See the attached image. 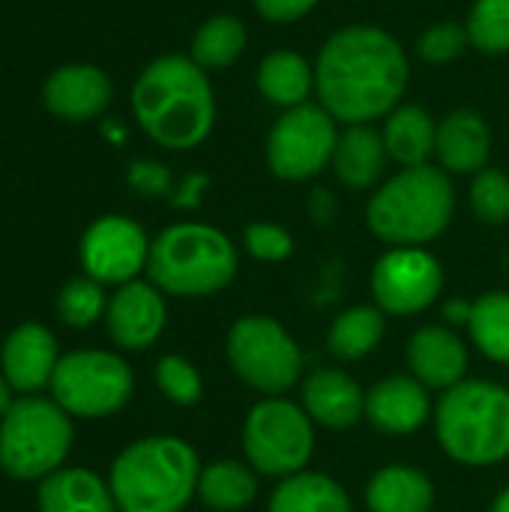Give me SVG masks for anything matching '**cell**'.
I'll use <instances>...</instances> for the list:
<instances>
[{
	"label": "cell",
	"instance_id": "obj_1",
	"mask_svg": "<svg viewBox=\"0 0 509 512\" xmlns=\"http://www.w3.org/2000/svg\"><path fill=\"white\" fill-rule=\"evenodd\" d=\"M411 81L402 42L375 24H348L336 30L315 60L318 105L339 126H372L384 120Z\"/></svg>",
	"mask_w": 509,
	"mask_h": 512
},
{
	"label": "cell",
	"instance_id": "obj_2",
	"mask_svg": "<svg viewBox=\"0 0 509 512\" xmlns=\"http://www.w3.org/2000/svg\"><path fill=\"white\" fill-rule=\"evenodd\" d=\"M138 126L165 150H195L216 126V93L210 72L186 54L147 63L132 87Z\"/></svg>",
	"mask_w": 509,
	"mask_h": 512
},
{
	"label": "cell",
	"instance_id": "obj_3",
	"mask_svg": "<svg viewBox=\"0 0 509 512\" xmlns=\"http://www.w3.org/2000/svg\"><path fill=\"white\" fill-rule=\"evenodd\" d=\"M201 459L174 435L132 441L111 465V495L120 512H183L198 495Z\"/></svg>",
	"mask_w": 509,
	"mask_h": 512
},
{
	"label": "cell",
	"instance_id": "obj_4",
	"mask_svg": "<svg viewBox=\"0 0 509 512\" xmlns=\"http://www.w3.org/2000/svg\"><path fill=\"white\" fill-rule=\"evenodd\" d=\"M453 213V180L429 162L387 177L366 204V225L387 246H429L450 228Z\"/></svg>",
	"mask_w": 509,
	"mask_h": 512
},
{
	"label": "cell",
	"instance_id": "obj_5",
	"mask_svg": "<svg viewBox=\"0 0 509 512\" xmlns=\"http://www.w3.org/2000/svg\"><path fill=\"white\" fill-rule=\"evenodd\" d=\"M240 270L234 240L207 222L168 225L147 258L150 282L171 297H210L225 291Z\"/></svg>",
	"mask_w": 509,
	"mask_h": 512
},
{
	"label": "cell",
	"instance_id": "obj_6",
	"mask_svg": "<svg viewBox=\"0 0 509 512\" xmlns=\"http://www.w3.org/2000/svg\"><path fill=\"white\" fill-rule=\"evenodd\" d=\"M441 450L465 468L509 459V390L495 381H462L435 405Z\"/></svg>",
	"mask_w": 509,
	"mask_h": 512
},
{
	"label": "cell",
	"instance_id": "obj_7",
	"mask_svg": "<svg viewBox=\"0 0 509 512\" xmlns=\"http://www.w3.org/2000/svg\"><path fill=\"white\" fill-rule=\"evenodd\" d=\"M72 438V420L54 399H15L0 420V468L12 480H45L66 462Z\"/></svg>",
	"mask_w": 509,
	"mask_h": 512
},
{
	"label": "cell",
	"instance_id": "obj_8",
	"mask_svg": "<svg viewBox=\"0 0 509 512\" xmlns=\"http://www.w3.org/2000/svg\"><path fill=\"white\" fill-rule=\"evenodd\" d=\"M225 354L234 375L264 396H282L303 378V351L297 339L270 315L237 318L228 330Z\"/></svg>",
	"mask_w": 509,
	"mask_h": 512
},
{
	"label": "cell",
	"instance_id": "obj_9",
	"mask_svg": "<svg viewBox=\"0 0 509 512\" xmlns=\"http://www.w3.org/2000/svg\"><path fill=\"white\" fill-rule=\"evenodd\" d=\"M246 462L264 477H291L306 471L315 456V423L303 405L285 396H264L243 423Z\"/></svg>",
	"mask_w": 509,
	"mask_h": 512
},
{
	"label": "cell",
	"instance_id": "obj_10",
	"mask_svg": "<svg viewBox=\"0 0 509 512\" xmlns=\"http://www.w3.org/2000/svg\"><path fill=\"white\" fill-rule=\"evenodd\" d=\"M48 387L69 417L102 420L126 408L135 378L129 363L111 351H72L60 357Z\"/></svg>",
	"mask_w": 509,
	"mask_h": 512
},
{
	"label": "cell",
	"instance_id": "obj_11",
	"mask_svg": "<svg viewBox=\"0 0 509 512\" xmlns=\"http://www.w3.org/2000/svg\"><path fill=\"white\" fill-rule=\"evenodd\" d=\"M339 141V123L318 102L288 108L267 132V165L279 180L303 183L330 168Z\"/></svg>",
	"mask_w": 509,
	"mask_h": 512
},
{
	"label": "cell",
	"instance_id": "obj_12",
	"mask_svg": "<svg viewBox=\"0 0 509 512\" xmlns=\"http://www.w3.org/2000/svg\"><path fill=\"white\" fill-rule=\"evenodd\" d=\"M444 267L426 246H393L372 267V297L384 315L411 318L435 306Z\"/></svg>",
	"mask_w": 509,
	"mask_h": 512
},
{
	"label": "cell",
	"instance_id": "obj_13",
	"mask_svg": "<svg viewBox=\"0 0 509 512\" xmlns=\"http://www.w3.org/2000/svg\"><path fill=\"white\" fill-rule=\"evenodd\" d=\"M150 243L144 228L129 216H102L96 219L78 246L84 276L102 285H126L147 270Z\"/></svg>",
	"mask_w": 509,
	"mask_h": 512
},
{
	"label": "cell",
	"instance_id": "obj_14",
	"mask_svg": "<svg viewBox=\"0 0 509 512\" xmlns=\"http://www.w3.org/2000/svg\"><path fill=\"white\" fill-rule=\"evenodd\" d=\"M168 309L153 282L132 279L117 288L105 309V327L114 345L123 351H147L165 333Z\"/></svg>",
	"mask_w": 509,
	"mask_h": 512
},
{
	"label": "cell",
	"instance_id": "obj_15",
	"mask_svg": "<svg viewBox=\"0 0 509 512\" xmlns=\"http://www.w3.org/2000/svg\"><path fill=\"white\" fill-rule=\"evenodd\" d=\"M111 78L93 66V63H66L54 69L42 87L45 108L66 120V123H84L99 117L111 105Z\"/></svg>",
	"mask_w": 509,
	"mask_h": 512
},
{
	"label": "cell",
	"instance_id": "obj_16",
	"mask_svg": "<svg viewBox=\"0 0 509 512\" xmlns=\"http://www.w3.org/2000/svg\"><path fill=\"white\" fill-rule=\"evenodd\" d=\"M432 417V390L414 375H390L366 390V420L381 435H414Z\"/></svg>",
	"mask_w": 509,
	"mask_h": 512
},
{
	"label": "cell",
	"instance_id": "obj_17",
	"mask_svg": "<svg viewBox=\"0 0 509 512\" xmlns=\"http://www.w3.org/2000/svg\"><path fill=\"white\" fill-rule=\"evenodd\" d=\"M411 375L426 390L447 393L450 387L462 384L468 375V345L459 333H453L447 324H426L420 327L405 348Z\"/></svg>",
	"mask_w": 509,
	"mask_h": 512
},
{
	"label": "cell",
	"instance_id": "obj_18",
	"mask_svg": "<svg viewBox=\"0 0 509 512\" xmlns=\"http://www.w3.org/2000/svg\"><path fill=\"white\" fill-rule=\"evenodd\" d=\"M300 405L312 417L315 426L324 429H351L366 417V393L345 372L333 366H321L306 375L300 390Z\"/></svg>",
	"mask_w": 509,
	"mask_h": 512
},
{
	"label": "cell",
	"instance_id": "obj_19",
	"mask_svg": "<svg viewBox=\"0 0 509 512\" xmlns=\"http://www.w3.org/2000/svg\"><path fill=\"white\" fill-rule=\"evenodd\" d=\"M57 363V339L42 324L15 327L0 348V369L15 393H36L45 384H51Z\"/></svg>",
	"mask_w": 509,
	"mask_h": 512
},
{
	"label": "cell",
	"instance_id": "obj_20",
	"mask_svg": "<svg viewBox=\"0 0 509 512\" xmlns=\"http://www.w3.org/2000/svg\"><path fill=\"white\" fill-rule=\"evenodd\" d=\"M492 153V129L483 114L471 108L450 111L438 123L435 156L447 174H477L486 168Z\"/></svg>",
	"mask_w": 509,
	"mask_h": 512
},
{
	"label": "cell",
	"instance_id": "obj_21",
	"mask_svg": "<svg viewBox=\"0 0 509 512\" xmlns=\"http://www.w3.org/2000/svg\"><path fill=\"white\" fill-rule=\"evenodd\" d=\"M387 159L390 156L384 138L375 126H345V132H339L330 168L339 177V183L360 192V189L381 186Z\"/></svg>",
	"mask_w": 509,
	"mask_h": 512
},
{
	"label": "cell",
	"instance_id": "obj_22",
	"mask_svg": "<svg viewBox=\"0 0 509 512\" xmlns=\"http://www.w3.org/2000/svg\"><path fill=\"white\" fill-rule=\"evenodd\" d=\"M39 512H120L111 486L87 468H60L39 486Z\"/></svg>",
	"mask_w": 509,
	"mask_h": 512
},
{
	"label": "cell",
	"instance_id": "obj_23",
	"mask_svg": "<svg viewBox=\"0 0 509 512\" xmlns=\"http://www.w3.org/2000/svg\"><path fill=\"white\" fill-rule=\"evenodd\" d=\"M381 138H384L387 156L399 168L429 165V159L435 156L438 123L423 105H396L384 117Z\"/></svg>",
	"mask_w": 509,
	"mask_h": 512
},
{
	"label": "cell",
	"instance_id": "obj_24",
	"mask_svg": "<svg viewBox=\"0 0 509 512\" xmlns=\"http://www.w3.org/2000/svg\"><path fill=\"white\" fill-rule=\"evenodd\" d=\"M369 512H432L435 486L411 465H387L372 474L366 486Z\"/></svg>",
	"mask_w": 509,
	"mask_h": 512
},
{
	"label": "cell",
	"instance_id": "obj_25",
	"mask_svg": "<svg viewBox=\"0 0 509 512\" xmlns=\"http://www.w3.org/2000/svg\"><path fill=\"white\" fill-rule=\"evenodd\" d=\"M255 84L270 105L288 111L306 105L315 93V66L297 51H270L258 63Z\"/></svg>",
	"mask_w": 509,
	"mask_h": 512
},
{
	"label": "cell",
	"instance_id": "obj_26",
	"mask_svg": "<svg viewBox=\"0 0 509 512\" xmlns=\"http://www.w3.org/2000/svg\"><path fill=\"white\" fill-rule=\"evenodd\" d=\"M270 512H354L348 489L318 471H300L285 480L270 495Z\"/></svg>",
	"mask_w": 509,
	"mask_h": 512
},
{
	"label": "cell",
	"instance_id": "obj_27",
	"mask_svg": "<svg viewBox=\"0 0 509 512\" xmlns=\"http://www.w3.org/2000/svg\"><path fill=\"white\" fill-rule=\"evenodd\" d=\"M258 471L240 459H216L201 468L198 477V498L213 512L246 510L258 495Z\"/></svg>",
	"mask_w": 509,
	"mask_h": 512
},
{
	"label": "cell",
	"instance_id": "obj_28",
	"mask_svg": "<svg viewBox=\"0 0 509 512\" xmlns=\"http://www.w3.org/2000/svg\"><path fill=\"white\" fill-rule=\"evenodd\" d=\"M387 333V315L378 306H351L336 315L327 330V351L342 360L354 363L378 351Z\"/></svg>",
	"mask_w": 509,
	"mask_h": 512
},
{
	"label": "cell",
	"instance_id": "obj_29",
	"mask_svg": "<svg viewBox=\"0 0 509 512\" xmlns=\"http://www.w3.org/2000/svg\"><path fill=\"white\" fill-rule=\"evenodd\" d=\"M246 24L237 15H210L192 36L189 57L204 69V72H222L234 66L243 51H246Z\"/></svg>",
	"mask_w": 509,
	"mask_h": 512
},
{
	"label": "cell",
	"instance_id": "obj_30",
	"mask_svg": "<svg viewBox=\"0 0 509 512\" xmlns=\"http://www.w3.org/2000/svg\"><path fill=\"white\" fill-rule=\"evenodd\" d=\"M468 333L483 357L509 366V291H489L474 300Z\"/></svg>",
	"mask_w": 509,
	"mask_h": 512
},
{
	"label": "cell",
	"instance_id": "obj_31",
	"mask_svg": "<svg viewBox=\"0 0 509 512\" xmlns=\"http://www.w3.org/2000/svg\"><path fill=\"white\" fill-rule=\"evenodd\" d=\"M465 30L477 51L509 54V0H474Z\"/></svg>",
	"mask_w": 509,
	"mask_h": 512
},
{
	"label": "cell",
	"instance_id": "obj_32",
	"mask_svg": "<svg viewBox=\"0 0 509 512\" xmlns=\"http://www.w3.org/2000/svg\"><path fill=\"white\" fill-rule=\"evenodd\" d=\"M108 309V297L102 291V282L90 276L69 279L57 294V315L69 327H90L96 324Z\"/></svg>",
	"mask_w": 509,
	"mask_h": 512
},
{
	"label": "cell",
	"instance_id": "obj_33",
	"mask_svg": "<svg viewBox=\"0 0 509 512\" xmlns=\"http://www.w3.org/2000/svg\"><path fill=\"white\" fill-rule=\"evenodd\" d=\"M156 387L162 390V396L168 402H174L180 408H192L204 396L201 372L180 354H165L156 363Z\"/></svg>",
	"mask_w": 509,
	"mask_h": 512
},
{
	"label": "cell",
	"instance_id": "obj_34",
	"mask_svg": "<svg viewBox=\"0 0 509 512\" xmlns=\"http://www.w3.org/2000/svg\"><path fill=\"white\" fill-rule=\"evenodd\" d=\"M471 210L486 225L509 222V177L498 168H483L471 183Z\"/></svg>",
	"mask_w": 509,
	"mask_h": 512
},
{
	"label": "cell",
	"instance_id": "obj_35",
	"mask_svg": "<svg viewBox=\"0 0 509 512\" xmlns=\"http://www.w3.org/2000/svg\"><path fill=\"white\" fill-rule=\"evenodd\" d=\"M471 45L465 24L456 21H438L432 27L423 30V36L417 39V54L426 63H453L456 57L465 54V48Z\"/></svg>",
	"mask_w": 509,
	"mask_h": 512
},
{
	"label": "cell",
	"instance_id": "obj_36",
	"mask_svg": "<svg viewBox=\"0 0 509 512\" xmlns=\"http://www.w3.org/2000/svg\"><path fill=\"white\" fill-rule=\"evenodd\" d=\"M243 246L255 261L264 264H279L285 258H291L294 252V237L288 228H282L279 222H252L243 231Z\"/></svg>",
	"mask_w": 509,
	"mask_h": 512
},
{
	"label": "cell",
	"instance_id": "obj_37",
	"mask_svg": "<svg viewBox=\"0 0 509 512\" xmlns=\"http://www.w3.org/2000/svg\"><path fill=\"white\" fill-rule=\"evenodd\" d=\"M252 3L258 15L273 24H294L318 6V0H252Z\"/></svg>",
	"mask_w": 509,
	"mask_h": 512
},
{
	"label": "cell",
	"instance_id": "obj_38",
	"mask_svg": "<svg viewBox=\"0 0 509 512\" xmlns=\"http://www.w3.org/2000/svg\"><path fill=\"white\" fill-rule=\"evenodd\" d=\"M129 183L141 192V195H162L168 192V171L156 162H135L132 171H129Z\"/></svg>",
	"mask_w": 509,
	"mask_h": 512
},
{
	"label": "cell",
	"instance_id": "obj_39",
	"mask_svg": "<svg viewBox=\"0 0 509 512\" xmlns=\"http://www.w3.org/2000/svg\"><path fill=\"white\" fill-rule=\"evenodd\" d=\"M471 309H474V303H468V300H450V303L444 306V324H447V327H459V324L468 327Z\"/></svg>",
	"mask_w": 509,
	"mask_h": 512
},
{
	"label": "cell",
	"instance_id": "obj_40",
	"mask_svg": "<svg viewBox=\"0 0 509 512\" xmlns=\"http://www.w3.org/2000/svg\"><path fill=\"white\" fill-rule=\"evenodd\" d=\"M207 180L204 177H192L189 183H186V192L177 198V204H183V207H192V204H198V186H204Z\"/></svg>",
	"mask_w": 509,
	"mask_h": 512
},
{
	"label": "cell",
	"instance_id": "obj_41",
	"mask_svg": "<svg viewBox=\"0 0 509 512\" xmlns=\"http://www.w3.org/2000/svg\"><path fill=\"white\" fill-rule=\"evenodd\" d=\"M12 387H9V381H6V375L0 372V420H3V414L12 408Z\"/></svg>",
	"mask_w": 509,
	"mask_h": 512
},
{
	"label": "cell",
	"instance_id": "obj_42",
	"mask_svg": "<svg viewBox=\"0 0 509 512\" xmlns=\"http://www.w3.org/2000/svg\"><path fill=\"white\" fill-rule=\"evenodd\" d=\"M489 512H509V486H507V489H501V492H498V498L492 501Z\"/></svg>",
	"mask_w": 509,
	"mask_h": 512
}]
</instances>
